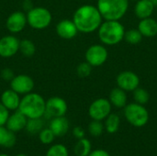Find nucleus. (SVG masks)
<instances>
[{"instance_id": "32", "label": "nucleus", "mask_w": 157, "mask_h": 156, "mask_svg": "<svg viewBox=\"0 0 157 156\" xmlns=\"http://www.w3.org/2000/svg\"><path fill=\"white\" fill-rule=\"evenodd\" d=\"M9 117V110L0 102V126H5Z\"/></svg>"}, {"instance_id": "5", "label": "nucleus", "mask_w": 157, "mask_h": 156, "mask_svg": "<svg viewBox=\"0 0 157 156\" xmlns=\"http://www.w3.org/2000/svg\"><path fill=\"white\" fill-rule=\"evenodd\" d=\"M26 15L28 24L35 29H46L52 20L51 11L43 6H33Z\"/></svg>"}, {"instance_id": "30", "label": "nucleus", "mask_w": 157, "mask_h": 156, "mask_svg": "<svg viewBox=\"0 0 157 156\" xmlns=\"http://www.w3.org/2000/svg\"><path fill=\"white\" fill-rule=\"evenodd\" d=\"M104 131V125L100 120H93L88 125V132L93 137H99Z\"/></svg>"}, {"instance_id": "26", "label": "nucleus", "mask_w": 157, "mask_h": 156, "mask_svg": "<svg viewBox=\"0 0 157 156\" xmlns=\"http://www.w3.org/2000/svg\"><path fill=\"white\" fill-rule=\"evenodd\" d=\"M143 38L144 36L142 35V33L139 31L138 29H131L128 31H125L123 40H125L130 44L136 45L142 41Z\"/></svg>"}, {"instance_id": "39", "label": "nucleus", "mask_w": 157, "mask_h": 156, "mask_svg": "<svg viewBox=\"0 0 157 156\" xmlns=\"http://www.w3.org/2000/svg\"><path fill=\"white\" fill-rule=\"evenodd\" d=\"M151 1H152V2H154L155 5H157V0H151Z\"/></svg>"}, {"instance_id": "7", "label": "nucleus", "mask_w": 157, "mask_h": 156, "mask_svg": "<svg viewBox=\"0 0 157 156\" xmlns=\"http://www.w3.org/2000/svg\"><path fill=\"white\" fill-rule=\"evenodd\" d=\"M108 50L104 45L93 44L86 51L85 58L92 67H98L104 64L108 60Z\"/></svg>"}, {"instance_id": "21", "label": "nucleus", "mask_w": 157, "mask_h": 156, "mask_svg": "<svg viewBox=\"0 0 157 156\" xmlns=\"http://www.w3.org/2000/svg\"><path fill=\"white\" fill-rule=\"evenodd\" d=\"M17 143L16 133L9 131L6 126H0V147L12 148Z\"/></svg>"}, {"instance_id": "23", "label": "nucleus", "mask_w": 157, "mask_h": 156, "mask_svg": "<svg viewBox=\"0 0 157 156\" xmlns=\"http://www.w3.org/2000/svg\"><path fill=\"white\" fill-rule=\"evenodd\" d=\"M92 151V145L89 140L86 138L79 139L74 147V152L76 156H87Z\"/></svg>"}, {"instance_id": "14", "label": "nucleus", "mask_w": 157, "mask_h": 156, "mask_svg": "<svg viewBox=\"0 0 157 156\" xmlns=\"http://www.w3.org/2000/svg\"><path fill=\"white\" fill-rule=\"evenodd\" d=\"M57 35L63 40L74 39L78 32V29L73 20L63 19L57 23L55 28Z\"/></svg>"}, {"instance_id": "2", "label": "nucleus", "mask_w": 157, "mask_h": 156, "mask_svg": "<svg viewBox=\"0 0 157 156\" xmlns=\"http://www.w3.org/2000/svg\"><path fill=\"white\" fill-rule=\"evenodd\" d=\"M46 100L37 93L30 92L20 99L18 110L28 119L43 118L45 114Z\"/></svg>"}, {"instance_id": "11", "label": "nucleus", "mask_w": 157, "mask_h": 156, "mask_svg": "<svg viewBox=\"0 0 157 156\" xmlns=\"http://www.w3.org/2000/svg\"><path fill=\"white\" fill-rule=\"evenodd\" d=\"M118 87L126 92H132L140 85L139 76L132 71H123L120 73L116 78Z\"/></svg>"}, {"instance_id": "31", "label": "nucleus", "mask_w": 157, "mask_h": 156, "mask_svg": "<svg viewBox=\"0 0 157 156\" xmlns=\"http://www.w3.org/2000/svg\"><path fill=\"white\" fill-rule=\"evenodd\" d=\"M91 72H92V66L87 62L81 63L76 67V74L79 77L82 78L89 76Z\"/></svg>"}, {"instance_id": "18", "label": "nucleus", "mask_w": 157, "mask_h": 156, "mask_svg": "<svg viewBox=\"0 0 157 156\" xmlns=\"http://www.w3.org/2000/svg\"><path fill=\"white\" fill-rule=\"evenodd\" d=\"M155 4L151 0H138L134 6V13L140 19L150 17L155 10Z\"/></svg>"}, {"instance_id": "6", "label": "nucleus", "mask_w": 157, "mask_h": 156, "mask_svg": "<svg viewBox=\"0 0 157 156\" xmlns=\"http://www.w3.org/2000/svg\"><path fill=\"white\" fill-rule=\"evenodd\" d=\"M124 116L127 121L134 127H144L149 120V113L144 105L130 103L124 107Z\"/></svg>"}, {"instance_id": "17", "label": "nucleus", "mask_w": 157, "mask_h": 156, "mask_svg": "<svg viewBox=\"0 0 157 156\" xmlns=\"http://www.w3.org/2000/svg\"><path fill=\"white\" fill-rule=\"evenodd\" d=\"M20 97L19 95L15 92L14 90L6 89L5 90L0 98V102L9 110V111H15L18 109L19 103H20Z\"/></svg>"}, {"instance_id": "1", "label": "nucleus", "mask_w": 157, "mask_h": 156, "mask_svg": "<svg viewBox=\"0 0 157 156\" xmlns=\"http://www.w3.org/2000/svg\"><path fill=\"white\" fill-rule=\"evenodd\" d=\"M102 16L98 7L92 5H83L74 13L73 21L78 31L92 33L98 29L102 23Z\"/></svg>"}, {"instance_id": "25", "label": "nucleus", "mask_w": 157, "mask_h": 156, "mask_svg": "<svg viewBox=\"0 0 157 156\" xmlns=\"http://www.w3.org/2000/svg\"><path fill=\"white\" fill-rule=\"evenodd\" d=\"M19 51L26 57H31L36 52V46L30 40H22L19 41Z\"/></svg>"}, {"instance_id": "15", "label": "nucleus", "mask_w": 157, "mask_h": 156, "mask_svg": "<svg viewBox=\"0 0 157 156\" xmlns=\"http://www.w3.org/2000/svg\"><path fill=\"white\" fill-rule=\"evenodd\" d=\"M27 120H28V118L17 109V110H15L12 114H9V117L5 126L9 131L17 133L22 130H25Z\"/></svg>"}, {"instance_id": "35", "label": "nucleus", "mask_w": 157, "mask_h": 156, "mask_svg": "<svg viewBox=\"0 0 157 156\" xmlns=\"http://www.w3.org/2000/svg\"><path fill=\"white\" fill-rule=\"evenodd\" d=\"M87 156H110L109 154V153L105 150L102 149H98V150H94L91 151L90 154Z\"/></svg>"}, {"instance_id": "34", "label": "nucleus", "mask_w": 157, "mask_h": 156, "mask_svg": "<svg viewBox=\"0 0 157 156\" xmlns=\"http://www.w3.org/2000/svg\"><path fill=\"white\" fill-rule=\"evenodd\" d=\"M85 134H86V132H85V131H84V129L82 127L77 126V127H75L74 130H73V135L77 140L82 139V138H85Z\"/></svg>"}, {"instance_id": "38", "label": "nucleus", "mask_w": 157, "mask_h": 156, "mask_svg": "<svg viewBox=\"0 0 157 156\" xmlns=\"http://www.w3.org/2000/svg\"><path fill=\"white\" fill-rule=\"evenodd\" d=\"M0 156H9L8 154H0Z\"/></svg>"}, {"instance_id": "13", "label": "nucleus", "mask_w": 157, "mask_h": 156, "mask_svg": "<svg viewBox=\"0 0 157 156\" xmlns=\"http://www.w3.org/2000/svg\"><path fill=\"white\" fill-rule=\"evenodd\" d=\"M19 41L13 35H6L0 39V56L10 58L19 51Z\"/></svg>"}, {"instance_id": "24", "label": "nucleus", "mask_w": 157, "mask_h": 156, "mask_svg": "<svg viewBox=\"0 0 157 156\" xmlns=\"http://www.w3.org/2000/svg\"><path fill=\"white\" fill-rule=\"evenodd\" d=\"M105 121V129L107 130V131L109 133H115L118 131L119 128H120V124H121V120L120 117L117 114L114 113H110L106 119Z\"/></svg>"}, {"instance_id": "16", "label": "nucleus", "mask_w": 157, "mask_h": 156, "mask_svg": "<svg viewBox=\"0 0 157 156\" xmlns=\"http://www.w3.org/2000/svg\"><path fill=\"white\" fill-rule=\"evenodd\" d=\"M49 128L53 132L55 137H63L68 132L70 128V123L69 120L65 118V116L56 117L51 119V121L49 123Z\"/></svg>"}, {"instance_id": "9", "label": "nucleus", "mask_w": 157, "mask_h": 156, "mask_svg": "<svg viewBox=\"0 0 157 156\" xmlns=\"http://www.w3.org/2000/svg\"><path fill=\"white\" fill-rule=\"evenodd\" d=\"M111 111V104L107 98H98L93 101L88 108V114L92 120H103Z\"/></svg>"}, {"instance_id": "27", "label": "nucleus", "mask_w": 157, "mask_h": 156, "mask_svg": "<svg viewBox=\"0 0 157 156\" xmlns=\"http://www.w3.org/2000/svg\"><path fill=\"white\" fill-rule=\"evenodd\" d=\"M45 156H69V152L65 145L57 143L50 146Z\"/></svg>"}, {"instance_id": "8", "label": "nucleus", "mask_w": 157, "mask_h": 156, "mask_svg": "<svg viewBox=\"0 0 157 156\" xmlns=\"http://www.w3.org/2000/svg\"><path fill=\"white\" fill-rule=\"evenodd\" d=\"M68 109L66 101L60 97H52L46 100L45 114L47 119H52L56 117L65 116Z\"/></svg>"}, {"instance_id": "12", "label": "nucleus", "mask_w": 157, "mask_h": 156, "mask_svg": "<svg viewBox=\"0 0 157 156\" xmlns=\"http://www.w3.org/2000/svg\"><path fill=\"white\" fill-rule=\"evenodd\" d=\"M27 24V15L22 11H15L11 13L6 21V27L7 30L13 34L21 32Z\"/></svg>"}, {"instance_id": "37", "label": "nucleus", "mask_w": 157, "mask_h": 156, "mask_svg": "<svg viewBox=\"0 0 157 156\" xmlns=\"http://www.w3.org/2000/svg\"><path fill=\"white\" fill-rule=\"evenodd\" d=\"M16 156H27L26 154H17Z\"/></svg>"}, {"instance_id": "4", "label": "nucleus", "mask_w": 157, "mask_h": 156, "mask_svg": "<svg viewBox=\"0 0 157 156\" xmlns=\"http://www.w3.org/2000/svg\"><path fill=\"white\" fill-rule=\"evenodd\" d=\"M97 7L105 20H120L129 8V0H98Z\"/></svg>"}, {"instance_id": "19", "label": "nucleus", "mask_w": 157, "mask_h": 156, "mask_svg": "<svg viewBox=\"0 0 157 156\" xmlns=\"http://www.w3.org/2000/svg\"><path fill=\"white\" fill-rule=\"evenodd\" d=\"M138 29L144 37H155L157 35V21L151 17L141 19L138 25Z\"/></svg>"}, {"instance_id": "33", "label": "nucleus", "mask_w": 157, "mask_h": 156, "mask_svg": "<svg viewBox=\"0 0 157 156\" xmlns=\"http://www.w3.org/2000/svg\"><path fill=\"white\" fill-rule=\"evenodd\" d=\"M0 76L1 78L4 80V81H6V82H10L14 76H15V74L13 72L12 69L8 68V67H6L4 68L1 72H0Z\"/></svg>"}, {"instance_id": "36", "label": "nucleus", "mask_w": 157, "mask_h": 156, "mask_svg": "<svg viewBox=\"0 0 157 156\" xmlns=\"http://www.w3.org/2000/svg\"><path fill=\"white\" fill-rule=\"evenodd\" d=\"M22 6H23L24 9H26L27 11L30 10V9L33 7V5H32V3L30 2V0H25V1L23 2Z\"/></svg>"}, {"instance_id": "3", "label": "nucleus", "mask_w": 157, "mask_h": 156, "mask_svg": "<svg viewBox=\"0 0 157 156\" xmlns=\"http://www.w3.org/2000/svg\"><path fill=\"white\" fill-rule=\"evenodd\" d=\"M98 31L100 41L105 45L112 46L123 40L125 29L119 20H106L101 23Z\"/></svg>"}, {"instance_id": "40", "label": "nucleus", "mask_w": 157, "mask_h": 156, "mask_svg": "<svg viewBox=\"0 0 157 156\" xmlns=\"http://www.w3.org/2000/svg\"><path fill=\"white\" fill-rule=\"evenodd\" d=\"M133 1H138V0H133Z\"/></svg>"}, {"instance_id": "29", "label": "nucleus", "mask_w": 157, "mask_h": 156, "mask_svg": "<svg viewBox=\"0 0 157 156\" xmlns=\"http://www.w3.org/2000/svg\"><path fill=\"white\" fill-rule=\"evenodd\" d=\"M55 139V135L50 130V128H43L39 133V140L42 144H52Z\"/></svg>"}, {"instance_id": "28", "label": "nucleus", "mask_w": 157, "mask_h": 156, "mask_svg": "<svg viewBox=\"0 0 157 156\" xmlns=\"http://www.w3.org/2000/svg\"><path fill=\"white\" fill-rule=\"evenodd\" d=\"M133 92V99L136 103L141 105H145L150 100V94L148 91L142 87H137Z\"/></svg>"}, {"instance_id": "22", "label": "nucleus", "mask_w": 157, "mask_h": 156, "mask_svg": "<svg viewBox=\"0 0 157 156\" xmlns=\"http://www.w3.org/2000/svg\"><path fill=\"white\" fill-rule=\"evenodd\" d=\"M44 128V120L42 118L36 119H28L25 130L28 133L31 135L39 134L40 131Z\"/></svg>"}, {"instance_id": "10", "label": "nucleus", "mask_w": 157, "mask_h": 156, "mask_svg": "<svg viewBox=\"0 0 157 156\" xmlns=\"http://www.w3.org/2000/svg\"><path fill=\"white\" fill-rule=\"evenodd\" d=\"M10 88L18 95H26L32 92L34 81L28 74H17L10 81Z\"/></svg>"}, {"instance_id": "20", "label": "nucleus", "mask_w": 157, "mask_h": 156, "mask_svg": "<svg viewBox=\"0 0 157 156\" xmlns=\"http://www.w3.org/2000/svg\"><path fill=\"white\" fill-rule=\"evenodd\" d=\"M109 102L111 105L118 108H124L127 105V94L126 91L120 87L113 88L109 93Z\"/></svg>"}]
</instances>
